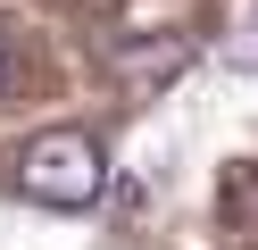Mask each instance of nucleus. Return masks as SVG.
<instances>
[{
  "mask_svg": "<svg viewBox=\"0 0 258 250\" xmlns=\"http://www.w3.org/2000/svg\"><path fill=\"white\" fill-rule=\"evenodd\" d=\"M17 183H25V200H42V209H92V200L108 192V150L92 142L84 125H50V133L25 142Z\"/></svg>",
  "mask_w": 258,
  "mask_h": 250,
  "instance_id": "1",
  "label": "nucleus"
},
{
  "mask_svg": "<svg viewBox=\"0 0 258 250\" xmlns=\"http://www.w3.org/2000/svg\"><path fill=\"white\" fill-rule=\"evenodd\" d=\"M191 67V50L183 42H158V50H117V75L134 83V92H150V83H175Z\"/></svg>",
  "mask_w": 258,
  "mask_h": 250,
  "instance_id": "2",
  "label": "nucleus"
},
{
  "mask_svg": "<svg viewBox=\"0 0 258 250\" xmlns=\"http://www.w3.org/2000/svg\"><path fill=\"white\" fill-rule=\"evenodd\" d=\"M217 200H225V225H241V233H258V159H241V167H225V183H217Z\"/></svg>",
  "mask_w": 258,
  "mask_h": 250,
  "instance_id": "3",
  "label": "nucleus"
},
{
  "mask_svg": "<svg viewBox=\"0 0 258 250\" xmlns=\"http://www.w3.org/2000/svg\"><path fill=\"white\" fill-rule=\"evenodd\" d=\"M225 67L233 75H258V0L233 9V33H225Z\"/></svg>",
  "mask_w": 258,
  "mask_h": 250,
  "instance_id": "4",
  "label": "nucleus"
},
{
  "mask_svg": "<svg viewBox=\"0 0 258 250\" xmlns=\"http://www.w3.org/2000/svg\"><path fill=\"white\" fill-rule=\"evenodd\" d=\"M17 83V50H9V33H0V92Z\"/></svg>",
  "mask_w": 258,
  "mask_h": 250,
  "instance_id": "5",
  "label": "nucleus"
}]
</instances>
